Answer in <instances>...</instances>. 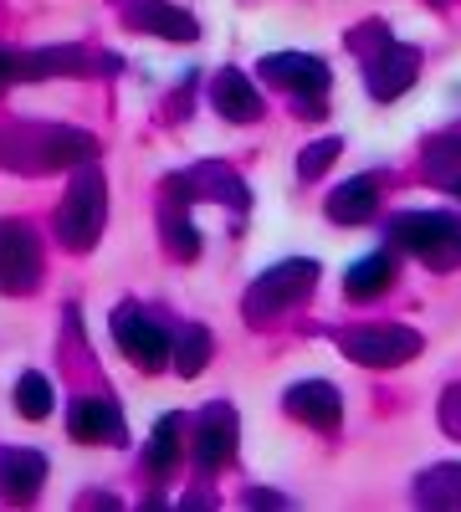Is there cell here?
<instances>
[{"label": "cell", "mask_w": 461, "mask_h": 512, "mask_svg": "<svg viewBox=\"0 0 461 512\" xmlns=\"http://www.w3.org/2000/svg\"><path fill=\"white\" fill-rule=\"evenodd\" d=\"M103 144L67 123H11L0 128V169L6 175H57V169L93 164Z\"/></svg>", "instance_id": "cell-1"}, {"label": "cell", "mask_w": 461, "mask_h": 512, "mask_svg": "<svg viewBox=\"0 0 461 512\" xmlns=\"http://www.w3.org/2000/svg\"><path fill=\"white\" fill-rule=\"evenodd\" d=\"M349 52L364 62V88L369 98L380 103H395L400 93L415 88V77H421V52L405 47L385 31V21H364L349 31Z\"/></svg>", "instance_id": "cell-2"}, {"label": "cell", "mask_w": 461, "mask_h": 512, "mask_svg": "<svg viewBox=\"0 0 461 512\" xmlns=\"http://www.w3.org/2000/svg\"><path fill=\"white\" fill-rule=\"evenodd\" d=\"M103 221H108V180L93 159V164H77V175L57 205V241L72 256H88L103 236Z\"/></svg>", "instance_id": "cell-3"}, {"label": "cell", "mask_w": 461, "mask_h": 512, "mask_svg": "<svg viewBox=\"0 0 461 512\" xmlns=\"http://www.w3.org/2000/svg\"><path fill=\"white\" fill-rule=\"evenodd\" d=\"M390 241H395V251H410L431 272L461 267V221L446 216V210H400L390 221Z\"/></svg>", "instance_id": "cell-4"}, {"label": "cell", "mask_w": 461, "mask_h": 512, "mask_svg": "<svg viewBox=\"0 0 461 512\" xmlns=\"http://www.w3.org/2000/svg\"><path fill=\"white\" fill-rule=\"evenodd\" d=\"M318 292V262H303V256H287V262H277V267H267L257 282L246 287V297H241V313H246V323H272V318H282L287 308H298V303H308V297Z\"/></svg>", "instance_id": "cell-5"}, {"label": "cell", "mask_w": 461, "mask_h": 512, "mask_svg": "<svg viewBox=\"0 0 461 512\" xmlns=\"http://www.w3.org/2000/svg\"><path fill=\"white\" fill-rule=\"evenodd\" d=\"M339 349H344V359H354L364 369H400L410 359H421L426 338L405 323H364V328L339 333Z\"/></svg>", "instance_id": "cell-6"}, {"label": "cell", "mask_w": 461, "mask_h": 512, "mask_svg": "<svg viewBox=\"0 0 461 512\" xmlns=\"http://www.w3.org/2000/svg\"><path fill=\"white\" fill-rule=\"evenodd\" d=\"M257 72L272 88L292 93L303 108V118H323V93H328V62L313 52H272L257 62Z\"/></svg>", "instance_id": "cell-7"}, {"label": "cell", "mask_w": 461, "mask_h": 512, "mask_svg": "<svg viewBox=\"0 0 461 512\" xmlns=\"http://www.w3.org/2000/svg\"><path fill=\"white\" fill-rule=\"evenodd\" d=\"M41 241L26 221H0V292L26 297L41 287Z\"/></svg>", "instance_id": "cell-8"}, {"label": "cell", "mask_w": 461, "mask_h": 512, "mask_svg": "<svg viewBox=\"0 0 461 512\" xmlns=\"http://www.w3.org/2000/svg\"><path fill=\"white\" fill-rule=\"evenodd\" d=\"M113 338H118L123 359H129L134 369H144V374H159L164 364H170V333H164L149 313H139L134 303H123L113 313Z\"/></svg>", "instance_id": "cell-9"}, {"label": "cell", "mask_w": 461, "mask_h": 512, "mask_svg": "<svg viewBox=\"0 0 461 512\" xmlns=\"http://www.w3.org/2000/svg\"><path fill=\"white\" fill-rule=\"evenodd\" d=\"M236 436H241V420L231 410V400H211L195 415V431H190V456L200 472H221V466L236 456Z\"/></svg>", "instance_id": "cell-10"}, {"label": "cell", "mask_w": 461, "mask_h": 512, "mask_svg": "<svg viewBox=\"0 0 461 512\" xmlns=\"http://www.w3.org/2000/svg\"><path fill=\"white\" fill-rule=\"evenodd\" d=\"M282 410L298 420V425H308V431H323V436H333L344 425V400H339V390H333L328 379H298V384H287Z\"/></svg>", "instance_id": "cell-11"}, {"label": "cell", "mask_w": 461, "mask_h": 512, "mask_svg": "<svg viewBox=\"0 0 461 512\" xmlns=\"http://www.w3.org/2000/svg\"><path fill=\"white\" fill-rule=\"evenodd\" d=\"M67 436L82 446H123L129 441V425H123V410L103 395H82L67 405Z\"/></svg>", "instance_id": "cell-12"}, {"label": "cell", "mask_w": 461, "mask_h": 512, "mask_svg": "<svg viewBox=\"0 0 461 512\" xmlns=\"http://www.w3.org/2000/svg\"><path fill=\"white\" fill-rule=\"evenodd\" d=\"M118 16H123V26H129V31L164 36V41H195L200 36L195 16L180 11V6H170V0H123Z\"/></svg>", "instance_id": "cell-13"}, {"label": "cell", "mask_w": 461, "mask_h": 512, "mask_svg": "<svg viewBox=\"0 0 461 512\" xmlns=\"http://www.w3.org/2000/svg\"><path fill=\"white\" fill-rule=\"evenodd\" d=\"M98 57L88 47H36L16 52V82H41V77H93Z\"/></svg>", "instance_id": "cell-14"}, {"label": "cell", "mask_w": 461, "mask_h": 512, "mask_svg": "<svg viewBox=\"0 0 461 512\" xmlns=\"http://www.w3.org/2000/svg\"><path fill=\"white\" fill-rule=\"evenodd\" d=\"M47 487V456L26 446H0V497L6 502H36Z\"/></svg>", "instance_id": "cell-15"}, {"label": "cell", "mask_w": 461, "mask_h": 512, "mask_svg": "<svg viewBox=\"0 0 461 512\" xmlns=\"http://www.w3.org/2000/svg\"><path fill=\"white\" fill-rule=\"evenodd\" d=\"M211 108L226 118V123H257L262 118V93L251 88L246 72H221L211 82Z\"/></svg>", "instance_id": "cell-16"}, {"label": "cell", "mask_w": 461, "mask_h": 512, "mask_svg": "<svg viewBox=\"0 0 461 512\" xmlns=\"http://www.w3.org/2000/svg\"><path fill=\"white\" fill-rule=\"evenodd\" d=\"M180 190H190L185 200H226V205H246V185L241 175H231L226 164H195L185 175H175Z\"/></svg>", "instance_id": "cell-17"}, {"label": "cell", "mask_w": 461, "mask_h": 512, "mask_svg": "<svg viewBox=\"0 0 461 512\" xmlns=\"http://www.w3.org/2000/svg\"><path fill=\"white\" fill-rule=\"evenodd\" d=\"M328 221L333 226H364L374 210H380V185H374L369 175H359V180H344L339 190L328 195Z\"/></svg>", "instance_id": "cell-18"}, {"label": "cell", "mask_w": 461, "mask_h": 512, "mask_svg": "<svg viewBox=\"0 0 461 512\" xmlns=\"http://www.w3.org/2000/svg\"><path fill=\"white\" fill-rule=\"evenodd\" d=\"M390 287H395V256L390 251L364 256V262H354L349 277H344V297H349V303H374V297H385Z\"/></svg>", "instance_id": "cell-19"}, {"label": "cell", "mask_w": 461, "mask_h": 512, "mask_svg": "<svg viewBox=\"0 0 461 512\" xmlns=\"http://www.w3.org/2000/svg\"><path fill=\"white\" fill-rule=\"evenodd\" d=\"M185 415H159V425H154V436H149V451H144V466L154 477H164V472H175L180 466V456H185Z\"/></svg>", "instance_id": "cell-20"}, {"label": "cell", "mask_w": 461, "mask_h": 512, "mask_svg": "<svg viewBox=\"0 0 461 512\" xmlns=\"http://www.w3.org/2000/svg\"><path fill=\"white\" fill-rule=\"evenodd\" d=\"M415 502L421 507H461V461H441L415 477Z\"/></svg>", "instance_id": "cell-21"}, {"label": "cell", "mask_w": 461, "mask_h": 512, "mask_svg": "<svg viewBox=\"0 0 461 512\" xmlns=\"http://www.w3.org/2000/svg\"><path fill=\"white\" fill-rule=\"evenodd\" d=\"M426 180L461 195V134H441L426 144Z\"/></svg>", "instance_id": "cell-22"}, {"label": "cell", "mask_w": 461, "mask_h": 512, "mask_svg": "<svg viewBox=\"0 0 461 512\" xmlns=\"http://www.w3.org/2000/svg\"><path fill=\"white\" fill-rule=\"evenodd\" d=\"M211 333H205L200 323H190L185 333H180V344L170 349V359H175V374L180 379H195V374H205V364H211Z\"/></svg>", "instance_id": "cell-23"}, {"label": "cell", "mask_w": 461, "mask_h": 512, "mask_svg": "<svg viewBox=\"0 0 461 512\" xmlns=\"http://www.w3.org/2000/svg\"><path fill=\"white\" fill-rule=\"evenodd\" d=\"M159 226H164V251H170L175 262H195V256H200V231H195L190 216H180V210H175V200L164 205Z\"/></svg>", "instance_id": "cell-24"}, {"label": "cell", "mask_w": 461, "mask_h": 512, "mask_svg": "<svg viewBox=\"0 0 461 512\" xmlns=\"http://www.w3.org/2000/svg\"><path fill=\"white\" fill-rule=\"evenodd\" d=\"M16 415H21V420H47V415H52V379H47V374L26 369V374L16 379Z\"/></svg>", "instance_id": "cell-25"}, {"label": "cell", "mask_w": 461, "mask_h": 512, "mask_svg": "<svg viewBox=\"0 0 461 512\" xmlns=\"http://www.w3.org/2000/svg\"><path fill=\"white\" fill-rule=\"evenodd\" d=\"M339 154H344L339 139H318V144H308V149L298 154V180H318V175H328Z\"/></svg>", "instance_id": "cell-26"}, {"label": "cell", "mask_w": 461, "mask_h": 512, "mask_svg": "<svg viewBox=\"0 0 461 512\" xmlns=\"http://www.w3.org/2000/svg\"><path fill=\"white\" fill-rule=\"evenodd\" d=\"M441 425H446L451 441H461V384H451L446 400H441Z\"/></svg>", "instance_id": "cell-27"}, {"label": "cell", "mask_w": 461, "mask_h": 512, "mask_svg": "<svg viewBox=\"0 0 461 512\" xmlns=\"http://www.w3.org/2000/svg\"><path fill=\"white\" fill-rule=\"evenodd\" d=\"M11 82H16V52H11V47H0V93H6Z\"/></svg>", "instance_id": "cell-28"}, {"label": "cell", "mask_w": 461, "mask_h": 512, "mask_svg": "<svg viewBox=\"0 0 461 512\" xmlns=\"http://www.w3.org/2000/svg\"><path fill=\"white\" fill-rule=\"evenodd\" d=\"M282 492H246V507H282Z\"/></svg>", "instance_id": "cell-29"}, {"label": "cell", "mask_w": 461, "mask_h": 512, "mask_svg": "<svg viewBox=\"0 0 461 512\" xmlns=\"http://www.w3.org/2000/svg\"><path fill=\"white\" fill-rule=\"evenodd\" d=\"M436 6H441V0H436Z\"/></svg>", "instance_id": "cell-30"}]
</instances>
